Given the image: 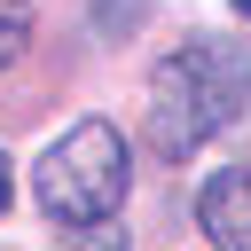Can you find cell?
Returning <instances> with one entry per match:
<instances>
[{
  "label": "cell",
  "mask_w": 251,
  "mask_h": 251,
  "mask_svg": "<svg viewBox=\"0 0 251 251\" xmlns=\"http://www.w3.org/2000/svg\"><path fill=\"white\" fill-rule=\"evenodd\" d=\"M24 47H31V8H24V0H0V71H8Z\"/></svg>",
  "instance_id": "5"
},
{
  "label": "cell",
  "mask_w": 251,
  "mask_h": 251,
  "mask_svg": "<svg viewBox=\"0 0 251 251\" xmlns=\"http://www.w3.org/2000/svg\"><path fill=\"white\" fill-rule=\"evenodd\" d=\"M235 16H243V24H251V0H235Z\"/></svg>",
  "instance_id": "7"
},
{
  "label": "cell",
  "mask_w": 251,
  "mask_h": 251,
  "mask_svg": "<svg viewBox=\"0 0 251 251\" xmlns=\"http://www.w3.org/2000/svg\"><path fill=\"white\" fill-rule=\"evenodd\" d=\"M141 16H149V0H94V31H102V39L141 31Z\"/></svg>",
  "instance_id": "4"
},
{
  "label": "cell",
  "mask_w": 251,
  "mask_h": 251,
  "mask_svg": "<svg viewBox=\"0 0 251 251\" xmlns=\"http://www.w3.org/2000/svg\"><path fill=\"white\" fill-rule=\"evenodd\" d=\"M0 212H8V157H0Z\"/></svg>",
  "instance_id": "6"
},
{
  "label": "cell",
  "mask_w": 251,
  "mask_h": 251,
  "mask_svg": "<svg viewBox=\"0 0 251 251\" xmlns=\"http://www.w3.org/2000/svg\"><path fill=\"white\" fill-rule=\"evenodd\" d=\"M251 102V47L220 39V31H196L188 47H173L157 71H149V110H141V133L157 157H188L204 149L220 126H235Z\"/></svg>",
  "instance_id": "1"
},
{
  "label": "cell",
  "mask_w": 251,
  "mask_h": 251,
  "mask_svg": "<svg viewBox=\"0 0 251 251\" xmlns=\"http://www.w3.org/2000/svg\"><path fill=\"white\" fill-rule=\"evenodd\" d=\"M196 227L220 243V251H251V165H227L204 180L196 196Z\"/></svg>",
  "instance_id": "3"
},
{
  "label": "cell",
  "mask_w": 251,
  "mask_h": 251,
  "mask_svg": "<svg viewBox=\"0 0 251 251\" xmlns=\"http://www.w3.org/2000/svg\"><path fill=\"white\" fill-rule=\"evenodd\" d=\"M126 180H133V157H126V133L110 118H78L63 141H47L39 157V212L55 227H102L118 204H126Z\"/></svg>",
  "instance_id": "2"
}]
</instances>
